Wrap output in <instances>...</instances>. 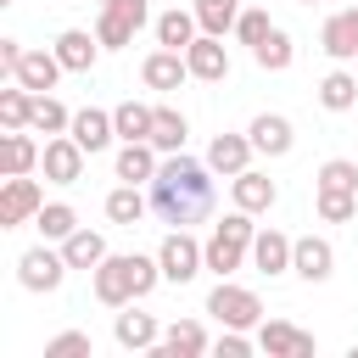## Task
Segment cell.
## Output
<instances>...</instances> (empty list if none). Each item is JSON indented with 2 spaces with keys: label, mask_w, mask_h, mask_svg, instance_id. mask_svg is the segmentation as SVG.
Here are the masks:
<instances>
[{
  "label": "cell",
  "mask_w": 358,
  "mask_h": 358,
  "mask_svg": "<svg viewBox=\"0 0 358 358\" xmlns=\"http://www.w3.org/2000/svg\"><path fill=\"white\" fill-rule=\"evenodd\" d=\"M151 213L162 224H173V229L201 224L213 213V168L196 162V157H185V151H173L157 168V179H151Z\"/></svg>",
  "instance_id": "obj_1"
},
{
  "label": "cell",
  "mask_w": 358,
  "mask_h": 358,
  "mask_svg": "<svg viewBox=\"0 0 358 358\" xmlns=\"http://www.w3.org/2000/svg\"><path fill=\"white\" fill-rule=\"evenodd\" d=\"M95 302H106V308H129V302H140V296H151V285L162 280V263L157 257H140V252H106L95 268Z\"/></svg>",
  "instance_id": "obj_2"
},
{
  "label": "cell",
  "mask_w": 358,
  "mask_h": 358,
  "mask_svg": "<svg viewBox=\"0 0 358 358\" xmlns=\"http://www.w3.org/2000/svg\"><path fill=\"white\" fill-rule=\"evenodd\" d=\"M157 263H162V280L185 285V280H196V274L207 268V246H201L190 229H168L162 246H157Z\"/></svg>",
  "instance_id": "obj_3"
},
{
  "label": "cell",
  "mask_w": 358,
  "mask_h": 358,
  "mask_svg": "<svg viewBox=\"0 0 358 358\" xmlns=\"http://www.w3.org/2000/svg\"><path fill=\"white\" fill-rule=\"evenodd\" d=\"M145 17H151V0H101L95 39H101L106 50H123V45H134V34H140Z\"/></svg>",
  "instance_id": "obj_4"
},
{
  "label": "cell",
  "mask_w": 358,
  "mask_h": 358,
  "mask_svg": "<svg viewBox=\"0 0 358 358\" xmlns=\"http://www.w3.org/2000/svg\"><path fill=\"white\" fill-rule=\"evenodd\" d=\"M207 313H213L218 324H229V330H252V324L263 319V302H257L246 285L218 280V285H213V296H207Z\"/></svg>",
  "instance_id": "obj_5"
},
{
  "label": "cell",
  "mask_w": 358,
  "mask_h": 358,
  "mask_svg": "<svg viewBox=\"0 0 358 358\" xmlns=\"http://www.w3.org/2000/svg\"><path fill=\"white\" fill-rule=\"evenodd\" d=\"M84 157H90V151H84L73 134H50L45 151H39V168H45L50 185H78V179H84Z\"/></svg>",
  "instance_id": "obj_6"
},
{
  "label": "cell",
  "mask_w": 358,
  "mask_h": 358,
  "mask_svg": "<svg viewBox=\"0 0 358 358\" xmlns=\"http://www.w3.org/2000/svg\"><path fill=\"white\" fill-rule=\"evenodd\" d=\"M39 207H45L39 185H34L28 173H6V190H0V229H17V224H28V218H39Z\"/></svg>",
  "instance_id": "obj_7"
},
{
  "label": "cell",
  "mask_w": 358,
  "mask_h": 358,
  "mask_svg": "<svg viewBox=\"0 0 358 358\" xmlns=\"http://www.w3.org/2000/svg\"><path fill=\"white\" fill-rule=\"evenodd\" d=\"M17 280H22V291H56L67 280V257L50 252V246H34V252L17 257Z\"/></svg>",
  "instance_id": "obj_8"
},
{
  "label": "cell",
  "mask_w": 358,
  "mask_h": 358,
  "mask_svg": "<svg viewBox=\"0 0 358 358\" xmlns=\"http://www.w3.org/2000/svg\"><path fill=\"white\" fill-rule=\"evenodd\" d=\"M185 62H190V78H201V84H224L229 78V50H224L218 34H196Z\"/></svg>",
  "instance_id": "obj_9"
},
{
  "label": "cell",
  "mask_w": 358,
  "mask_h": 358,
  "mask_svg": "<svg viewBox=\"0 0 358 358\" xmlns=\"http://www.w3.org/2000/svg\"><path fill=\"white\" fill-rule=\"evenodd\" d=\"M319 45H324L330 62H358V0H352L347 11H336V17H324Z\"/></svg>",
  "instance_id": "obj_10"
},
{
  "label": "cell",
  "mask_w": 358,
  "mask_h": 358,
  "mask_svg": "<svg viewBox=\"0 0 358 358\" xmlns=\"http://www.w3.org/2000/svg\"><path fill=\"white\" fill-rule=\"evenodd\" d=\"M291 268H296L308 285H319V280L336 274V246H330L324 235H302V241L291 246Z\"/></svg>",
  "instance_id": "obj_11"
},
{
  "label": "cell",
  "mask_w": 358,
  "mask_h": 358,
  "mask_svg": "<svg viewBox=\"0 0 358 358\" xmlns=\"http://www.w3.org/2000/svg\"><path fill=\"white\" fill-rule=\"evenodd\" d=\"M257 347H263L268 358H313V336L296 330V324H285V319L257 324Z\"/></svg>",
  "instance_id": "obj_12"
},
{
  "label": "cell",
  "mask_w": 358,
  "mask_h": 358,
  "mask_svg": "<svg viewBox=\"0 0 358 358\" xmlns=\"http://www.w3.org/2000/svg\"><path fill=\"white\" fill-rule=\"evenodd\" d=\"M67 67H62V56L56 50H22V62H17V84L22 90H34V95H45V90H56V78H62Z\"/></svg>",
  "instance_id": "obj_13"
},
{
  "label": "cell",
  "mask_w": 358,
  "mask_h": 358,
  "mask_svg": "<svg viewBox=\"0 0 358 358\" xmlns=\"http://www.w3.org/2000/svg\"><path fill=\"white\" fill-rule=\"evenodd\" d=\"M201 352H207V330L196 319H173L162 330V341L151 347V358H201Z\"/></svg>",
  "instance_id": "obj_14"
},
{
  "label": "cell",
  "mask_w": 358,
  "mask_h": 358,
  "mask_svg": "<svg viewBox=\"0 0 358 358\" xmlns=\"http://www.w3.org/2000/svg\"><path fill=\"white\" fill-rule=\"evenodd\" d=\"M140 78H145V90H179L185 78H190V62H185V50H151L145 56V67H140Z\"/></svg>",
  "instance_id": "obj_15"
},
{
  "label": "cell",
  "mask_w": 358,
  "mask_h": 358,
  "mask_svg": "<svg viewBox=\"0 0 358 358\" xmlns=\"http://www.w3.org/2000/svg\"><path fill=\"white\" fill-rule=\"evenodd\" d=\"M90 157L95 151H106L112 140H117V123H112V112H101V106H84V112H73V129H67Z\"/></svg>",
  "instance_id": "obj_16"
},
{
  "label": "cell",
  "mask_w": 358,
  "mask_h": 358,
  "mask_svg": "<svg viewBox=\"0 0 358 358\" xmlns=\"http://www.w3.org/2000/svg\"><path fill=\"white\" fill-rule=\"evenodd\" d=\"M252 134H218L213 145H207V168L213 173H224V179H235V173H246V162H252Z\"/></svg>",
  "instance_id": "obj_17"
},
{
  "label": "cell",
  "mask_w": 358,
  "mask_h": 358,
  "mask_svg": "<svg viewBox=\"0 0 358 358\" xmlns=\"http://www.w3.org/2000/svg\"><path fill=\"white\" fill-rule=\"evenodd\" d=\"M291 246H296V241H291V235H280L274 224H268V229H257V241H252V268H257V274H268V280H274V274H285V268H291Z\"/></svg>",
  "instance_id": "obj_18"
},
{
  "label": "cell",
  "mask_w": 358,
  "mask_h": 358,
  "mask_svg": "<svg viewBox=\"0 0 358 358\" xmlns=\"http://www.w3.org/2000/svg\"><path fill=\"white\" fill-rule=\"evenodd\" d=\"M252 145L263 151V157H285L291 145H296V129H291V117H280V112H263V117H252Z\"/></svg>",
  "instance_id": "obj_19"
},
{
  "label": "cell",
  "mask_w": 358,
  "mask_h": 358,
  "mask_svg": "<svg viewBox=\"0 0 358 358\" xmlns=\"http://www.w3.org/2000/svg\"><path fill=\"white\" fill-rule=\"evenodd\" d=\"M157 145L151 140H123V151H117V179L123 185H151L157 179Z\"/></svg>",
  "instance_id": "obj_20"
},
{
  "label": "cell",
  "mask_w": 358,
  "mask_h": 358,
  "mask_svg": "<svg viewBox=\"0 0 358 358\" xmlns=\"http://www.w3.org/2000/svg\"><path fill=\"white\" fill-rule=\"evenodd\" d=\"M229 196H235V207H246V213H268V207L280 201L274 179H268V173H257V168L235 173V179H229Z\"/></svg>",
  "instance_id": "obj_21"
},
{
  "label": "cell",
  "mask_w": 358,
  "mask_h": 358,
  "mask_svg": "<svg viewBox=\"0 0 358 358\" xmlns=\"http://www.w3.org/2000/svg\"><path fill=\"white\" fill-rule=\"evenodd\" d=\"M112 336H117V347H123V352H151V347L162 341L157 319H151V313H134V308H123V313H117Z\"/></svg>",
  "instance_id": "obj_22"
},
{
  "label": "cell",
  "mask_w": 358,
  "mask_h": 358,
  "mask_svg": "<svg viewBox=\"0 0 358 358\" xmlns=\"http://www.w3.org/2000/svg\"><path fill=\"white\" fill-rule=\"evenodd\" d=\"M50 50L62 56V67H67V73H90V67H95V56H101L106 45H101L95 34H84V28H67V34H62Z\"/></svg>",
  "instance_id": "obj_23"
},
{
  "label": "cell",
  "mask_w": 358,
  "mask_h": 358,
  "mask_svg": "<svg viewBox=\"0 0 358 358\" xmlns=\"http://www.w3.org/2000/svg\"><path fill=\"white\" fill-rule=\"evenodd\" d=\"M62 257H67V268H95L101 257H106V235L101 229H73L67 241H62Z\"/></svg>",
  "instance_id": "obj_24"
},
{
  "label": "cell",
  "mask_w": 358,
  "mask_h": 358,
  "mask_svg": "<svg viewBox=\"0 0 358 358\" xmlns=\"http://www.w3.org/2000/svg\"><path fill=\"white\" fill-rule=\"evenodd\" d=\"M246 252H252V246H246V241H235V235H224V229H213V235H207V268H213L218 280H229V274L241 268V257H246Z\"/></svg>",
  "instance_id": "obj_25"
},
{
  "label": "cell",
  "mask_w": 358,
  "mask_h": 358,
  "mask_svg": "<svg viewBox=\"0 0 358 358\" xmlns=\"http://www.w3.org/2000/svg\"><path fill=\"white\" fill-rule=\"evenodd\" d=\"M196 28H201V22H196V11H179V6H173V11H162V17H157V45H168V50H190Z\"/></svg>",
  "instance_id": "obj_26"
},
{
  "label": "cell",
  "mask_w": 358,
  "mask_h": 358,
  "mask_svg": "<svg viewBox=\"0 0 358 358\" xmlns=\"http://www.w3.org/2000/svg\"><path fill=\"white\" fill-rule=\"evenodd\" d=\"M319 106H324V112H347V106H358V78H352L347 67L324 73V78H319Z\"/></svg>",
  "instance_id": "obj_27"
},
{
  "label": "cell",
  "mask_w": 358,
  "mask_h": 358,
  "mask_svg": "<svg viewBox=\"0 0 358 358\" xmlns=\"http://www.w3.org/2000/svg\"><path fill=\"white\" fill-rule=\"evenodd\" d=\"M112 123H117V140H151L157 106H145V101H123V106H112Z\"/></svg>",
  "instance_id": "obj_28"
},
{
  "label": "cell",
  "mask_w": 358,
  "mask_h": 358,
  "mask_svg": "<svg viewBox=\"0 0 358 358\" xmlns=\"http://www.w3.org/2000/svg\"><path fill=\"white\" fill-rule=\"evenodd\" d=\"M145 207H151V196H140V185H117V190L106 196V218L123 224V229H134V224L145 218Z\"/></svg>",
  "instance_id": "obj_29"
},
{
  "label": "cell",
  "mask_w": 358,
  "mask_h": 358,
  "mask_svg": "<svg viewBox=\"0 0 358 358\" xmlns=\"http://www.w3.org/2000/svg\"><path fill=\"white\" fill-rule=\"evenodd\" d=\"M190 11H196V22H201V34H218V39H224V34L241 22L246 6H241V0H196Z\"/></svg>",
  "instance_id": "obj_30"
},
{
  "label": "cell",
  "mask_w": 358,
  "mask_h": 358,
  "mask_svg": "<svg viewBox=\"0 0 358 358\" xmlns=\"http://www.w3.org/2000/svg\"><path fill=\"white\" fill-rule=\"evenodd\" d=\"M185 134H190L185 112H173V106H157V123H151V145L173 157V151H185Z\"/></svg>",
  "instance_id": "obj_31"
},
{
  "label": "cell",
  "mask_w": 358,
  "mask_h": 358,
  "mask_svg": "<svg viewBox=\"0 0 358 358\" xmlns=\"http://www.w3.org/2000/svg\"><path fill=\"white\" fill-rule=\"evenodd\" d=\"M0 168H6V173H34V168H39V145H34L22 129H11V134L0 140Z\"/></svg>",
  "instance_id": "obj_32"
},
{
  "label": "cell",
  "mask_w": 358,
  "mask_h": 358,
  "mask_svg": "<svg viewBox=\"0 0 358 358\" xmlns=\"http://www.w3.org/2000/svg\"><path fill=\"white\" fill-rule=\"evenodd\" d=\"M291 56H296V45H291V34H285V28H274L263 45H252V62H257L263 73H285V67H291Z\"/></svg>",
  "instance_id": "obj_33"
},
{
  "label": "cell",
  "mask_w": 358,
  "mask_h": 358,
  "mask_svg": "<svg viewBox=\"0 0 358 358\" xmlns=\"http://www.w3.org/2000/svg\"><path fill=\"white\" fill-rule=\"evenodd\" d=\"M28 129H39V134H67V129H73V112L45 90V95H34V117H28Z\"/></svg>",
  "instance_id": "obj_34"
},
{
  "label": "cell",
  "mask_w": 358,
  "mask_h": 358,
  "mask_svg": "<svg viewBox=\"0 0 358 358\" xmlns=\"http://www.w3.org/2000/svg\"><path fill=\"white\" fill-rule=\"evenodd\" d=\"M34 229H39L45 241H56V246H62V241L78 229V213H73L67 201H45V207H39V218H34Z\"/></svg>",
  "instance_id": "obj_35"
},
{
  "label": "cell",
  "mask_w": 358,
  "mask_h": 358,
  "mask_svg": "<svg viewBox=\"0 0 358 358\" xmlns=\"http://www.w3.org/2000/svg\"><path fill=\"white\" fill-rule=\"evenodd\" d=\"M28 117H34V90H0V123L6 129H28Z\"/></svg>",
  "instance_id": "obj_36"
},
{
  "label": "cell",
  "mask_w": 358,
  "mask_h": 358,
  "mask_svg": "<svg viewBox=\"0 0 358 358\" xmlns=\"http://www.w3.org/2000/svg\"><path fill=\"white\" fill-rule=\"evenodd\" d=\"M319 218H324V224L358 218V190H319Z\"/></svg>",
  "instance_id": "obj_37"
},
{
  "label": "cell",
  "mask_w": 358,
  "mask_h": 358,
  "mask_svg": "<svg viewBox=\"0 0 358 358\" xmlns=\"http://www.w3.org/2000/svg\"><path fill=\"white\" fill-rule=\"evenodd\" d=\"M319 190H358V162L330 157V162L319 168Z\"/></svg>",
  "instance_id": "obj_38"
},
{
  "label": "cell",
  "mask_w": 358,
  "mask_h": 358,
  "mask_svg": "<svg viewBox=\"0 0 358 358\" xmlns=\"http://www.w3.org/2000/svg\"><path fill=\"white\" fill-rule=\"evenodd\" d=\"M235 34H241V45H263V39L274 34V22H268V11H263V6H246V11H241V22H235Z\"/></svg>",
  "instance_id": "obj_39"
},
{
  "label": "cell",
  "mask_w": 358,
  "mask_h": 358,
  "mask_svg": "<svg viewBox=\"0 0 358 358\" xmlns=\"http://www.w3.org/2000/svg\"><path fill=\"white\" fill-rule=\"evenodd\" d=\"M84 352H90V336L84 330H62V336L45 341V358H84Z\"/></svg>",
  "instance_id": "obj_40"
},
{
  "label": "cell",
  "mask_w": 358,
  "mask_h": 358,
  "mask_svg": "<svg viewBox=\"0 0 358 358\" xmlns=\"http://www.w3.org/2000/svg\"><path fill=\"white\" fill-rule=\"evenodd\" d=\"M246 352H252V341H246L241 330L224 324V336H218V358H246Z\"/></svg>",
  "instance_id": "obj_41"
},
{
  "label": "cell",
  "mask_w": 358,
  "mask_h": 358,
  "mask_svg": "<svg viewBox=\"0 0 358 358\" xmlns=\"http://www.w3.org/2000/svg\"><path fill=\"white\" fill-rule=\"evenodd\" d=\"M17 62H22V45H17V39H0V67L17 73Z\"/></svg>",
  "instance_id": "obj_42"
},
{
  "label": "cell",
  "mask_w": 358,
  "mask_h": 358,
  "mask_svg": "<svg viewBox=\"0 0 358 358\" xmlns=\"http://www.w3.org/2000/svg\"><path fill=\"white\" fill-rule=\"evenodd\" d=\"M302 6H319V0H302Z\"/></svg>",
  "instance_id": "obj_43"
}]
</instances>
